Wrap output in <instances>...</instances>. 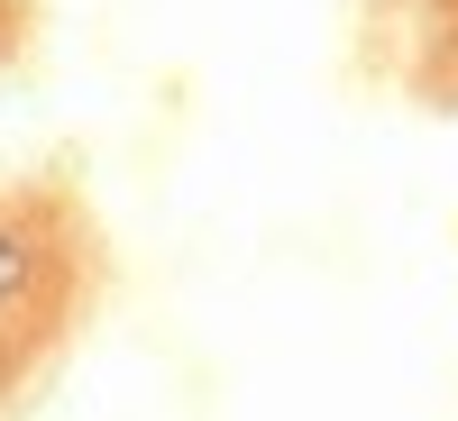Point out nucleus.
Segmentation results:
<instances>
[{
    "instance_id": "f257e3e1",
    "label": "nucleus",
    "mask_w": 458,
    "mask_h": 421,
    "mask_svg": "<svg viewBox=\"0 0 458 421\" xmlns=\"http://www.w3.org/2000/svg\"><path fill=\"white\" fill-rule=\"evenodd\" d=\"M28 275H37V248H28V229H10L0 220V312L28 293Z\"/></svg>"
}]
</instances>
